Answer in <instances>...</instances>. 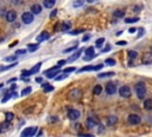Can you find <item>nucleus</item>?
I'll use <instances>...</instances> for the list:
<instances>
[{
    "mask_svg": "<svg viewBox=\"0 0 152 137\" xmlns=\"http://www.w3.org/2000/svg\"><path fill=\"white\" fill-rule=\"evenodd\" d=\"M135 93H137V96L139 99H144L145 98V94H146V86L144 82H138L135 85Z\"/></svg>",
    "mask_w": 152,
    "mask_h": 137,
    "instance_id": "f257e3e1",
    "label": "nucleus"
},
{
    "mask_svg": "<svg viewBox=\"0 0 152 137\" xmlns=\"http://www.w3.org/2000/svg\"><path fill=\"white\" fill-rule=\"evenodd\" d=\"M81 98H82V91L80 88H74L68 93V99L69 100L76 101V100H80Z\"/></svg>",
    "mask_w": 152,
    "mask_h": 137,
    "instance_id": "f03ea898",
    "label": "nucleus"
},
{
    "mask_svg": "<svg viewBox=\"0 0 152 137\" xmlns=\"http://www.w3.org/2000/svg\"><path fill=\"white\" fill-rule=\"evenodd\" d=\"M42 62H38L37 64H34L31 69H28V70H23V76H30V75H32V74H37L38 71H39V69H40V67H42Z\"/></svg>",
    "mask_w": 152,
    "mask_h": 137,
    "instance_id": "7ed1b4c3",
    "label": "nucleus"
},
{
    "mask_svg": "<svg viewBox=\"0 0 152 137\" xmlns=\"http://www.w3.org/2000/svg\"><path fill=\"white\" fill-rule=\"evenodd\" d=\"M21 20L24 24H31L33 20H34V14L32 12H24L21 14Z\"/></svg>",
    "mask_w": 152,
    "mask_h": 137,
    "instance_id": "20e7f679",
    "label": "nucleus"
},
{
    "mask_svg": "<svg viewBox=\"0 0 152 137\" xmlns=\"http://www.w3.org/2000/svg\"><path fill=\"white\" fill-rule=\"evenodd\" d=\"M84 52H86V56L83 57V60H84V61H90V60H93L94 57H96V56H97V54H95L94 46H89V48H87Z\"/></svg>",
    "mask_w": 152,
    "mask_h": 137,
    "instance_id": "39448f33",
    "label": "nucleus"
},
{
    "mask_svg": "<svg viewBox=\"0 0 152 137\" xmlns=\"http://www.w3.org/2000/svg\"><path fill=\"white\" fill-rule=\"evenodd\" d=\"M119 94L122 98H129L131 96V88L128 86H122L119 89Z\"/></svg>",
    "mask_w": 152,
    "mask_h": 137,
    "instance_id": "423d86ee",
    "label": "nucleus"
},
{
    "mask_svg": "<svg viewBox=\"0 0 152 137\" xmlns=\"http://www.w3.org/2000/svg\"><path fill=\"white\" fill-rule=\"evenodd\" d=\"M127 122L131 124V125H137V124H139L140 122H141V118L138 116V114H129L128 116V118H127Z\"/></svg>",
    "mask_w": 152,
    "mask_h": 137,
    "instance_id": "0eeeda50",
    "label": "nucleus"
},
{
    "mask_svg": "<svg viewBox=\"0 0 152 137\" xmlns=\"http://www.w3.org/2000/svg\"><path fill=\"white\" fill-rule=\"evenodd\" d=\"M36 131H37V127H26L21 132L20 137H32L36 133Z\"/></svg>",
    "mask_w": 152,
    "mask_h": 137,
    "instance_id": "6e6552de",
    "label": "nucleus"
},
{
    "mask_svg": "<svg viewBox=\"0 0 152 137\" xmlns=\"http://www.w3.org/2000/svg\"><path fill=\"white\" fill-rule=\"evenodd\" d=\"M80 116H81V113L78 110H69L68 111V118L70 120H77L80 118Z\"/></svg>",
    "mask_w": 152,
    "mask_h": 137,
    "instance_id": "1a4fd4ad",
    "label": "nucleus"
},
{
    "mask_svg": "<svg viewBox=\"0 0 152 137\" xmlns=\"http://www.w3.org/2000/svg\"><path fill=\"white\" fill-rule=\"evenodd\" d=\"M49 38H50L49 32H48V31H43V32H40V33L36 37V41H37V43H42V42H44V41H46V39H49Z\"/></svg>",
    "mask_w": 152,
    "mask_h": 137,
    "instance_id": "9d476101",
    "label": "nucleus"
},
{
    "mask_svg": "<svg viewBox=\"0 0 152 137\" xmlns=\"http://www.w3.org/2000/svg\"><path fill=\"white\" fill-rule=\"evenodd\" d=\"M106 92H107V94H109V95L114 94V93L116 92V86H115V83H114V82H108V83L106 85Z\"/></svg>",
    "mask_w": 152,
    "mask_h": 137,
    "instance_id": "9b49d317",
    "label": "nucleus"
},
{
    "mask_svg": "<svg viewBox=\"0 0 152 137\" xmlns=\"http://www.w3.org/2000/svg\"><path fill=\"white\" fill-rule=\"evenodd\" d=\"M15 19H17V12H15V11L11 10V11H8V12L6 13V20H7L8 23H13Z\"/></svg>",
    "mask_w": 152,
    "mask_h": 137,
    "instance_id": "f8f14e48",
    "label": "nucleus"
},
{
    "mask_svg": "<svg viewBox=\"0 0 152 137\" xmlns=\"http://www.w3.org/2000/svg\"><path fill=\"white\" fill-rule=\"evenodd\" d=\"M141 62H142V64H151L152 63V51L144 54L142 58H141Z\"/></svg>",
    "mask_w": 152,
    "mask_h": 137,
    "instance_id": "ddd939ff",
    "label": "nucleus"
},
{
    "mask_svg": "<svg viewBox=\"0 0 152 137\" xmlns=\"http://www.w3.org/2000/svg\"><path fill=\"white\" fill-rule=\"evenodd\" d=\"M107 125L108 126H113V125H115L116 124V122H118V117L116 116H109V117H107Z\"/></svg>",
    "mask_w": 152,
    "mask_h": 137,
    "instance_id": "4468645a",
    "label": "nucleus"
},
{
    "mask_svg": "<svg viewBox=\"0 0 152 137\" xmlns=\"http://www.w3.org/2000/svg\"><path fill=\"white\" fill-rule=\"evenodd\" d=\"M42 10H43V7H42L39 4H34V5H32V7H31V12H32L33 14H39V13L42 12Z\"/></svg>",
    "mask_w": 152,
    "mask_h": 137,
    "instance_id": "2eb2a0df",
    "label": "nucleus"
},
{
    "mask_svg": "<svg viewBox=\"0 0 152 137\" xmlns=\"http://www.w3.org/2000/svg\"><path fill=\"white\" fill-rule=\"evenodd\" d=\"M58 25L61 26V27H59L61 31H66V30H69V29L71 27V24H70L69 21H63V23H59Z\"/></svg>",
    "mask_w": 152,
    "mask_h": 137,
    "instance_id": "dca6fc26",
    "label": "nucleus"
},
{
    "mask_svg": "<svg viewBox=\"0 0 152 137\" xmlns=\"http://www.w3.org/2000/svg\"><path fill=\"white\" fill-rule=\"evenodd\" d=\"M127 55H128V58H129V66H132V61H133L134 58H137L138 52L134 51V50H129V51L127 52Z\"/></svg>",
    "mask_w": 152,
    "mask_h": 137,
    "instance_id": "f3484780",
    "label": "nucleus"
},
{
    "mask_svg": "<svg viewBox=\"0 0 152 137\" xmlns=\"http://www.w3.org/2000/svg\"><path fill=\"white\" fill-rule=\"evenodd\" d=\"M56 4V0H44L43 1V6L45 8H52Z\"/></svg>",
    "mask_w": 152,
    "mask_h": 137,
    "instance_id": "a211bd4d",
    "label": "nucleus"
},
{
    "mask_svg": "<svg viewBox=\"0 0 152 137\" xmlns=\"http://www.w3.org/2000/svg\"><path fill=\"white\" fill-rule=\"evenodd\" d=\"M82 51H83V50H82V49H80V50H78L77 52H75V54H74L72 56H70V57H69V58L66 60V62H74L75 60H77V58L80 57V55L82 54Z\"/></svg>",
    "mask_w": 152,
    "mask_h": 137,
    "instance_id": "6ab92c4d",
    "label": "nucleus"
},
{
    "mask_svg": "<svg viewBox=\"0 0 152 137\" xmlns=\"http://www.w3.org/2000/svg\"><path fill=\"white\" fill-rule=\"evenodd\" d=\"M96 124H97V122H95V119H93V118H90V117H89V118L87 119V122H86V125H87L88 129H93Z\"/></svg>",
    "mask_w": 152,
    "mask_h": 137,
    "instance_id": "aec40b11",
    "label": "nucleus"
},
{
    "mask_svg": "<svg viewBox=\"0 0 152 137\" xmlns=\"http://www.w3.org/2000/svg\"><path fill=\"white\" fill-rule=\"evenodd\" d=\"M10 129V122H4L0 124V132H6Z\"/></svg>",
    "mask_w": 152,
    "mask_h": 137,
    "instance_id": "412c9836",
    "label": "nucleus"
},
{
    "mask_svg": "<svg viewBox=\"0 0 152 137\" xmlns=\"http://www.w3.org/2000/svg\"><path fill=\"white\" fill-rule=\"evenodd\" d=\"M113 17H115V18H122V17H125V11L124 10H116V11L113 12Z\"/></svg>",
    "mask_w": 152,
    "mask_h": 137,
    "instance_id": "4be33fe9",
    "label": "nucleus"
},
{
    "mask_svg": "<svg viewBox=\"0 0 152 137\" xmlns=\"http://www.w3.org/2000/svg\"><path fill=\"white\" fill-rule=\"evenodd\" d=\"M139 21V17H133V18H125V23L126 24H132V23H137Z\"/></svg>",
    "mask_w": 152,
    "mask_h": 137,
    "instance_id": "5701e85b",
    "label": "nucleus"
},
{
    "mask_svg": "<svg viewBox=\"0 0 152 137\" xmlns=\"http://www.w3.org/2000/svg\"><path fill=\"white\" fill-rule=\"evenodd\" d=\"M101 92H102V86H101V85H96V86L94 87V89H93V93H94L95 95L101 94Z\"/></svg>",
    "mask_w": 152,
    "mask_h": 137,
    "instance_id": "b1692460",
    "label": "nucleus"
},
{
    "mask_svg": "<svg viewBox=\"0 0 152 137\" xmlns=\"http://www.w3.org/2000/svg\"><path fill=\"white\" fill-rule=\"evenodd\" d=\"M38 48H39V45L38 44H28L27 45V49H28V51H31V52H33V51H36V50H38Z\"/></svg>",
    "mask_w": 152,
    "mask_h": 137,
    "instance_id": "393cba45",
    "label": "nucleus"
},
{
    "mask_svg": "<svg viewBox=\"0 0 152 137\" xmlns=\"http://www.w3.org/2000/svg\"><path fill=\"white\" fill-rule=\"evenodd\" d=\"M83 2H84V0H74L72 1V7H75V8L81 7L83 5Z\"/></svg>",
    "mask_w": 152,
    "mask_h": 137,
    "instance_id": "a878e982",
    "label": "nucleus"
},
{
    "mask_svg": "<svg viewBox=\"0 0 152 137\" xmlns=\"http://www.w3.org/2000/svg\"><path fill=\"white\" fill-rule=\"evenodd\" d=\"M18 64V62L15 61V62H13V63H11V64H8V66H6V67H1L0 68V70L1 71H4V70H7V69H11V68H13V67H15Z\"/></svg>",
    "mask_w": 152,
    "mask_h": 137,
    "instance_id": "bb28decb",
    "label": "nucleus"
},
{
    "mask_svg": "<svg viewBox=\"0 0 152 137\" xmlns=\"http://www.w3.org/2000/svg\"><path fill=\"white\" fill-rule=\"evenodd\" d=\"M115 73L114 71H107V73H101L97 75V77H108V76H113Z\"/></svg>",
    "mask_w": 152,
    "mask_h": 137,
    "instance_id": "cd10ccee",
    "label": "nucleus"
},
{
    "mask_svg": "<svg viewBox=\"0 0 152 137\" xmlns=\"http://www.w3.org/2000/svg\"><path fill=\"white\" fill-rule=\"evenodd\" d=\"M31 91H32V88L28 86V87H25V88L21 91V93H20V94H21V96H25V95L30 94V93H31Z\"/></svg>",
    "mask_w": 152,
    "mask_h": 137,
    "instance_id": "c85d7f7f",
    "label": "nucleus"
},
{
    "mask_svg": "<svg viewBox=\"0 0 152 137\" xmlns=\"http://www.w3.org/2000/svg\"><path fill=\"white\" fill-rule=\"evenodd\" d=\"M144 107H145L146 110H151V108H152V100H151V99L145 100V102H144Z\"/></svg>",
    "mask_w": 152,
    "mask_h": 137,
    "instance_id": "c756f323",
    "label": "nucleus"
},
{
    "mask_svg": "<svg viewBox=\"0 0 152 137\" xmlns=\"http://www.w3.org/2000/svg\"><path fill=\"white\" fill-rule=\"evenodd\" d=\"M68 77V74H65V73H63V74H61L59 73V75H57V76H55L53 79L56 80V81H61V80H63V79H66Z\"/></svg>",
    "mask_w": 152,
    "mask_h": 137,
    "instance_id": "7c9ffc66",
    "label": "nucleus"
},
{
    "mask_svg": "<svg viewBox=\"0 0 152 137\" xmlns=\"http://www.w3.org/2000/svg\"><path fill=\"white\" fill-rule=\"evenodd\" d=\"M103 43H104V38H99V39H96V42H95V46H96V48H101V46L103 45Z\"/></svg>",
    "mask_w": 152,
    "mask_h": 137,
    "instance_id": "2f4dec72",
    "label": "nucleus"
},
{
    "mask_svg": "<svg viewBox=\"0 0 152 137\" xmlns=\"http://www.w3.org/2000/svg\"><path fill=\"white\" fill-rule=\"evenodd\" d=\"M5 118H6V122H11L14 118V114L12 112H6L5 113Z\"/></svg>",
    "mask_w": 152,
    "mask_h": 137,
    "instance_id": "473e14b6",
    "label": "nucleus"
},
{
    "mask_svg": "<svg viewBox=\"0 0 152 137\" xmlns=\"http://www.w3.org/2000/svg\"><path fill=\"white\" fill-rule=\"evenodd\" d=\"M90 70H94V66H86V67H82L78 71H90Z\"/></svg>",
    "mask_w": 152,
    "mask_h": 137,
    "instance_id": "72a5a7b5",
    "label": "nucleus"
},
{
    "mask_svg": "<svg viewBox=\"0 0 152 137\" xmlns=\"http://www.w3.org/2000/svg\"><path fill=\"white\" fill-rule=\"evenodd\" d=\"M78 48V45L76 44V45H74V46H70V48H66V49H64L63 50V52L64 54H68V52H70V51H74V50H76Z\"/></svg>",
    "mask_w": 152,
    "mask_h": 137,
    "instance_id": "f704fd0d",
    "label": "nucleus"
},
{
    "mask_svg": "<svg viewBox=\"0 0 152 137\" xmlns=\"http://www.w3.org/2000/svg\"><path fill=\"white\" fill-rule=\"evenodd\" d=\"M5 61L6 62H15L17 61V55H14V56H7V57H5Z\"/></svg>",
    "mask_w": 152,
    "mask_h": 137,
    "instance_id": "c9c22d12",
    "label": "nucleus"
},
{
    "mask_svg": "<svg viewBox=\"0 0 152 137\" xmlns=\"http://www.w3.org/2000/svg\"><path fill=\"white\" fill-rule=\"evenodd\" d=\"M104 63L108 64V66H115V60L114 58H107L104 61Z\"/></svg>",
    "mask_w": 152,
    "mask_h": 137,
    "instance_id": "e433bc0d",
    "label": "nucleus"
},
{
    "mask_svg": "<svg viewBox=\"0 0 152 137\" xmlns=\"http://www.w3.org/2000/svg\"><path fill=\"white\" fill-rule=\"evenodd\" d=\"M75 70H76V68H75V67H68V68L63 69V73H65V74H69V73H71V71H75Z\"/></svg>",
    "mask_w": 152,
    "mask_h": 137,
    "instance_id": "4c0bfd02",
    "label": "nucleus"
},
{
    "mask_svg": "<svg viewBox=\"0 0 152 137\" xmlns=\"http://www.w3.org/2000/svg\"><path fill=\"white\" fill-rule=\"evenodd\" d=\"M11 98H12V94L7 93V94H6V95H5V96H4L2 99H1V101H2V102H6V101H7V100H10Z\"/></svg>",
    "mask_w": 152,
    "mask_h": 137,
    "instance_id": "58836bf2",
    "label": "nucleus"
},
{
    "mask_svg": "<svg viewBox=\"0 0 152 137\" xmlns=\"http://www.w3.org/2000/svg\"><path fill=\"white\" fill-rule=\"evenodd\" d=\"M65 63H66V60H61V61H58V62H57V67H59V68H61V67H62L63 64H65Z\"/></svg>",
    "mask_w": 152,
    "mask_h": 137,
    "instance_id": "ea45409f",
    "label": "nucleus"
},
{
    "mask_svg": "<svg viewBox=\"0 0 152 137\" xmlns=\"http://www.w3.org/2000/svg\"><path fill=\"white\" fill-rule=\"evenodd\" d=\"M81 32H83V30H74V31H70L69 33H70V35H78V33H81Z\"/></svg>",
    "mask_w": 152,
    "mask_h": 137,
    "instance_id": "a19ab883",
    "label": "nucleus"
},
{
    "mask_svg": "<svg viewBox=\"0 0 152 137\" xmlns=\"http://www.w3.org/2000/svg\"><path fill=\"white\" fill-rule=\"evenodd\" d=\"M44 91H45L46 93H48V92H51V91H53V87H52V86H49V85H48L46 87H44Z\"/></svg>",
    "mask_w": 152,
    "mask_h": 137,
    "instance_id": "79ce46f5",
    "label": "nucleus"
},
{
    "mask_svg": "<svg viewBox=\"0 0 152 137\" xmlns=\"http://www.w3.org/2000/svg\"><path fill=\"white\" fill-rule=\"evenodd\" d=\"M25 52H26V50H24V49H19V50L15 51V55H21V54H25Z\"/></svg>",
    "mask_w": 152,
    "mask_h": 137,
    "instance_id": "37998d69",
    "label": "nucleus"
},
{
    "mask_svg": "<svg viewBox=\"0 0 152 137\" xmlns=\"http://www.w3.org/2000/svg\"><path fill=\"white\" fill-rule=\"evenodd\" d=\"M78 136H80V137H94V136L90 135V133H78Z\"/></svg>",
    "mask_w": 152,
    "mask_h": 137,
    "instance_id": "c03bdc74",
    "label": "nucleus"
},
{
    "mask_svg": "<svg viewBox=\"0 0 152 137\" xmlns=\"http://www.w3.org/2000/svg\"><path fill=\"white\" fill-rule=\"evenodd\" d=\"M142 35H144V29L140 27V29H139V32H138V38H140Z\"/></svg>",
    "mask_w": 152,
    "mask_h": 137,
    "instance_id": "a18cd8bd",
    "label": "nucleus"
},
{
    "mask_svg": "<svg viewBox=\"0 0 152 137\" xmlns=\"http://www.w3.org/2000/svg\"><path fill=\"white\" fill-rule=\"evenodd\" d=\"M102 67H103V64H97V66H94V70H100V69H102Z\"/></svg>",
    "mask_w": 152,
    "mask_h": 137,
    "instance_id": "49530a36",
    "label": "nucleus"
},
{
    "mask_svg": "<svg viewBox=\"0 0 152 137\" xmlns=\"http://www.w3.org/2000/svg\"><path fill=\"white\" fill-rule=\"evenodd\" d=\"M126 44H127L126 41H119V42H116V45H126Z\"/></svg>",
    "mask_w": 152,
    "mask_h": 137,
    "instance_id": "de8ad7c7",
    "label": "nucleus"
},
{
    "mask_svg": "<svg viewBox=\"0 0 152 137\" xmlns=\"http://www.w3.org/2000/svg\"><path fill=\"white\" fill-rule=\"evenodd\" d=\"M56 14H57V10H53V11L50 13V18H55Z\"/></svg>",
    "mask_w": 152,
    "mask_h": 137,
    "instance_id": "09e8293b",
    "label": "nucleus"
},
{
    "mask_svg": "<svg viewBox=\"0 0 152 137\" xmlns=\"http://www.w3.org/2000/svg\"><path fill=\"white\" fill-rule=\"evenodd\" d=\"M109 50H110V45H107V46H106V48H103L101 51H102V52H107V51H109Z\"/></svg>",
    "mask_w": 152,
    "mask_h": 137,
    "instance_id": "8fccbe9b",
    "label": "nucleus"
},
{
    "mask_svg": "<svg viewBox=\"0 0 152 137\" xmlns=\"http://www.w3.org/2000/svg\"><path fill=\"white\" fill-rule=\"evenodd\" d=\"M89 38H90V36H89V35H86V36H83L82 41H83V42H87V41H89Z\"/></svg>",
    "mask_w": 152,
    "mask_h": 137,
    "instance_id": "3c124183",
    "label": "nucleus"
},
{
    "mask_svg": "<svg viewBox=\"0 0 152 137\" xmlns=\"http://www.w3.org/2000/svg\"><path fill=\"white\" fill-rule=\"evenodd\" d=\"M140 10H141V6H134V8H133L134 12H139Z\"/></svg>",
    "mask_w": 152,
    "mask_h": 137,
    "instance_id": "603ef678",
    "label": "nucleus"
},
{
    "mask_svg": "<svg viewBox=\"0 0 152 137\" xmlns=\"http://www.w3.org/2000/svg\"><path fill=\"white\" fill-rule=\"evenodd\" d=\"M36 82L42 83V82H43V79H42V77H39V76H37V77H36Z\"/></svg>",
    "mask_w": 152,
    "mask_h": 137,
    "instance_id": "864d4df0",
    "label": "nucleus"
},
{
    "mask_svg": "<svg viewBox=\"0 0 152 137\" xmlns=\"http://www.w3.org/2000/svg\"><path fill=\"white\" fill-rule=\"evenodd\" d=\"M102 132H103V126L99 125V133H102Z\"/></svg>",
    "mask_w": 152,
    "mask_h": 137,
    "instance_id": "5fc2aeb1",
    "label": "nucleus"
},
{
    "mask_svg": "<svg viewBox=\"0 0 152 137\" xmlns=\"http://www.w3.org/2000/svg\"><path fill=\"white\" fill-rule=\"evenodd\" d=\"M14 81H17V77H13V79L8 80V81H7V83H11V82H14Z\"/></svg>",
    "mask_w": 152,
    "mask_h": 137,
    "instance_id": "6e6d98bb",
    "label": "nucleus"
},
{
    "mask_svg": "<svg viewBox=\"0 0 152 137\" xmlns=\"http://www.w3.org/2000/svg\"><path fill=\"white\" fill-rule=\"evenodd\" d=\"M128 32H129V33H133V32H135V29H134V27H131V29L128 30Z\"/></svg>",
    "mask_w": 152,
    "mask_h": 137,
    "instance_id": "4d7b16f0",
    "label": "nucleus"
},
{
    "mask_svg": "<svg viewBox=\"0 0 152 137\" xmlns=\"http://www.w3.org/2000/svg\"><path fill=\"white\" fill-rule=\"evenodd\" d=\"M86 1H87V2H89V4H93L95 0H86Z\"/></svg>",
    "mask_w": 152,
    "mask_h": 137,
    "instance_id": "13d9d810",
    "label": "nucleus"
},
{
    "mask_svg": "<svg viewBox=\"0 0 152 137\" xmlns=\"http://www.w3.org/2000/svg\"><path fill=\"white\" fill-rule=\"evenodd\" d=\"M2 87H4V83H0V89H1Z\"/></svg>",
    "mask_w": 152,
    "mask_h": 137,
    "instance_id": "bf43d9fd",
    "label": "nucleus"
}]
</instances>
